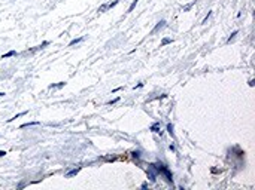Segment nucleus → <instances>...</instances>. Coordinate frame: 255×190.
I'll return each mask as SVG.
<instances>
[{
  "instance_id": "nucleus-1",
  "label": "nucleus",
  "mask_w": 255,
  "mask_h": 190,
  "mask_svg": "<svg viewBox=\"0 0 255 190\" xmlns=\"http://www.w3.org/2000/svg\"><path fill=\"white\" fill-rule=\"evenodd\" d=\"M154 166H155V169H157V172H158V175H163L169 183H173V178H172V172L169 171V168L164 165V163H161V162H157V163H152Z\"/></svg>"
},
{
  "instance_id": "nucleus-2",
  "label": "nucleus",
  "mask_w": 255,
  "mask_h": 190,
  "mask_svg": "<svg viewBox=\"0 0 255 190\" xmlns=\"http://www.w3.org/2000/svg\"><path fill=\"white\" fill-rule=\"evenodd\" d=\"M146 174H148V178H149V181H157V178H158V172H157V169H155V166L152 165V163H149V166H148V169H146Z\"/></svg>"
},
{
  "instance_id": "nucleus-3",
  "label": "nucleus",
  "mask_w": 255,
  "mask_h": 190,
  "mask_svg": "<svg viewBox=\"0 0 255 190\" xmlns=\"http://www.w3.org/2000/svg\"><path fill=\"white\" fill-rule=\"evenodd\" d=\"M164 27H166V19H161V21H158V22H157V25L154 27V30H152L151 33H152V34H155L157 31H160V30H161V28H164Z\"/></svg>"
},
{
  "instance_id": "nucleus-4",
  "label": "nucleus",
  "mask_w": 255,
  "mask_h": 190,
  "mask_svg": "<svg viewBox=\"0 0 255 190\" xmlns=\"http://www.w3.org/2000/svg\"><path fill=\"white\" fill-rule=\"evenodd\" d=\"M149 131H152V132H155V134H161V125H160V122L152 123V125L149 126Z\"/></svg>"
},
{
  "instance_id": "nucleus-5",
  "label": "nucleus",
  "mask_w": 255,
  "mask_h": 190,
  "mask_svg": "<svg viewBox=\"0 0 255 190\" xmlns=\"http://www.w3.org/2000/svg\"><path fill=\"white\" fill-rule=\"evenodd\" d=\"M39 123H41V122H27V123H22L20 128H21V129H24V128H30V126H38Z\"/></svg>"
},
{
  "instance_id": "nucleus-6",
  "label": "nucleus",
  "mask_w": 255,
  "mask_h": 190,
  "mask_svg": "<svg viewBox=\"0 0 255 190\" xmlns=\"http://www.w3.org/2000/svg\"><path fill=\"white\" fill-rule=\"evenodd\" d=\"M27 113H28L27 110H25V111H21V113H18V115H15V116H14L12 119H9V120H8V123H11V122H14V120H17V119H18V118H21V116H25V115H27Z\"/></svg>"
},
{
  "instance_id": "nucleus-7",
  "label": "nucleus",
  "mask_w": 255,
  "mask_h": 190,
  "mask_svg": "<svg viewBox=\"0 0 255 190\" xmlns=\"http://www.w3.org/2000/svg\"><path fill=\"white\" fill-rule=\"evenodd\" d=\"M84 39H85L84 36H81V37H76V39H73V40H72V42L69 43V46H73V45H78V43H81V42H82Z\"/></svg>"
},
{
  "instance_id": "nucleus-8",
  "label": "nucleus",
  "mask_w": 255,
  "mask_h": 190,
  "mask_svg": "<svg viewBox=\"0 0 255 190\" xmlns=\"http://www.w3.org/2000/svg\"><path fill=\"white\" fill-rule=\"evenodd\" d=\"M48 45H49V42H48V40H45V42H43V43H41L39 46H36V48H34V49H33L31 52H38V51L43 49V48H45V46H48Z\"/></svg>"
},
{
  "instance_id": "nucleus-9",
  "label": "nucleus",
  "mask_w": 255,
  "mask_h": 190,
  "mask_svg": "<svg viewBox=\"0 0 255 190\" xmlns=\"http://www.w3.org/2000/svg\"><path fill=\"white\" fill-rule=\"evenodd\" d=\"M79 172V168H75V169H70V171H67L66 172V177H73V175H76Z\"/></svg>"
},
{
  "instance_id": "nucleus-10",
  "label": "nucleus",
  "mask_w": 255,
  "mask_h": 190,
  "mask_svg": "<svg viewBox=\"0 0 255 190\" xmlns=\"http://www.w3.org/2000/svg\"><path fill=\"white\" fill-rule=\"evenodd\" d=\"M66 85V82H58V83H52V85H49V88L52 89V88H57V89H61L63 86Z\"/></svg>"
},
{
  "instance_id": "nucleus-11",
  "label": "nucleus",
  "mask_w": 255,
  "mask_h": 190,
  "mask_svg": "<svg viewBox=\"0 0 255 190\" xmlns=\"http://www.w3.org/2000/svg\"><path fill=\"white\" fill-rule=\"evenodd\" d=\"M15 55H17V51H9V52L3 54V57H2V58L5 60V58H11V57H15Z\"/></svg>"
},
{
  "instance_id": "nucleus-12",
  "label": "nucleus",
  "mask_w": 255,
  "mask_h": 190,
  "mask_svg": "<svg viewBox=\"0 0 255 190\" xmlns=\"http://www.w3.org/2000/svg\"><path fill=\"white\" fill-rule=\"evenodd\" d=\"M118 3H120V0H114V2L107 3V5H106V8H107V9H112V8H115V6H117Z\"/></svg>"
},
{
  "instance_id": "nucleus-13",
  "label": "nucleus",
  "mask_w": 255,
  "mask_h": 190,
  "mask_svg": "<svg viewBox=\"0 0 255 190\" xmlns=\"http://www.w3.org/2000/svg\"><path fill=\"white\" fill-rule=\"evenodd\" d=\"M137 2H139V0H133V2H131V5H130V8H128V11H127V14H130V12H133V9L136 8V5H137Z\"/></svg>"
},
{
  "instance_id": "nucleus-14",
  "label": "nucleus",
  "mask_w": 255,
  "mask_h": 190,
  "mask_svg": "<svg viewBox=\"0 0 255 190\" xmlns=\"http://www.w3.org/2000/svg\"><path fill=\"white\" fill-rule=\"evenodd\" d=\"M237 33H239V30H234V31H233V33L230 34V37H228V40H227V42H231V40L234 39V37L237 36Z\"/></svg>"
},
{
  "instance_id": "nucleus-15",
  "label": "nucleus",
  "mask_w": 255,
  "mask_h": 190,
  "mask_svg": "<svg viewBox=\"0 0 255 190\" xmlns=\"http://www.w3.org/2000/svg\"><path fill=\"white\" fill-rule=\"evenodd\" d=\"M131 156H133L134 159H139V158H140V151H139V150H136V151H133V153H131Z\"/></svg>"
},
{
  "instance_id": "nucleus-16",
  "label": "nucleus",
  "mask_w": 255,
  "mask_h": 190,
  "mask_svg": "<svg viewBox=\"0 0 255 190\" xmlns=\"http://www.w3.org/2000/svg\"><path fill=\"white\" fill-rule=\"evenodd\" d=\"M167 132H169L170 135H173V125H172V123H167Z\"/></svg>"
},
{
  "instance_id": "nucleus-17",
  "label": "nucleus",
  "mask_w": 255,
  "mask_h": 190,
  "mask_svg": "<svg viewBox=\"0 0 255 190\" xmlns=\"http://www.w3.org/2000/svg\"><path fill=\"white\" fill-rule=\"evenodd\" d=\"M210 15H212V12H207V15H206V16H204V19H203V21H201V24H206V22H207V19H209V18H210Z\"/></svg>"
},
{
  "instance_id": "nucleus-18",
  "label": "nucleus",
  "mask_w": 255,
  "mask_h": 190,
  "mask_svg": "<svg viewBox=\"0 0 255 190\" xmlns=\"http://www.w3.org/2000/svg\"><path fill=\"white\" fill-rule=\"evenodd\" d=\"M193 5H194V2H193V3H190L188 6H185V8H184V12H187V11H190V9L193 8Z\"/></svg>"
},
{
  "instance_id": "nucleus-19",
  "label": "nucleus",
  "mask_w": 255,
  "mask_h": 190,
  "mask_svg": "<svg viewBox=\"0 0 255 190\" xmlns=\"http://www.w3.org/2000/svg\"><path fill=\"white\" fill-rule=\"evenodd\" d=\"M169 43H172V39H164L161 42V45H169Z\"/></svg>"
},
{
  "instance_id": "nucleus-20",
  "label": "nucleus",
  "mask_w": 255,
  "mask_h": 190,
  "mask_svg": "<svg viewBox=\"0 0 255 190\" xmlns=\"http://www.w3.org/2000/svg\"><path fill=\"white\" fill-rule=\"evenodd\" d=\"M118 101H120V98H115V100H112V101H109L107 104H109V105H112V104H115V103H118Z\"/></svg>"
},
{
  "instance_id": "nucleus-21",
  "label": "nucleus",
  "mask_w": 255,
  "mask_h": 190,
  "mask_svg": "<svg viewBox=\"0 0 255 190\" xmlns=\"http://www.w3.org/2000/svg\"><path fill=\"white\" fill-rule=\"evenodd\" d=\"M5 155H6V151L5 150H0V158H3Z\"/></svg>"
},
{
  "instance_id": "nucleus-22",
  "label": "nucleus",
  "mask_w": 255,
  "mask_h": 190,
  "mask_svg": "<svg viewBox=\"0 0 255 190\" xmlns=\"http://www.w3.org/2000/svg\"><path fill=\"white\" fill-rule=\"evenodd\" d=\"M254 85H255V80L251 79V80H249V86H254Z\"/></svg>"
},
{
  "instance_id": "nucleus-23",
  "label": "nucleus",
  "mask_w": 255,
  "mask_h": 190,
  "mask_svg": "<svg viewBox=\"0 0 255 190\" xmlns=\"http://www.w3.org/2000/svg\"><path fill=\"white\" fill-rule=\"evenodd\" d=\"M142 86H143V83H137V85L134 86V89H136V88H142Z\"/></svg>"
},
{
  "instance_id": "nucleus-24",
  "label": "nucleus",
  "mask_w": 255,
  "mask_h": 190,
  "mask_svg": "<svg viewBox=\"0 0 255 190\" xmlns=\"http://www.w3.org/2000/svg\"><path fill=\"white\" fill-rule=\"evenodd\" d=\"M2 97H5V92H0V98H2Z\"/></svg>"
}]
</instances>
